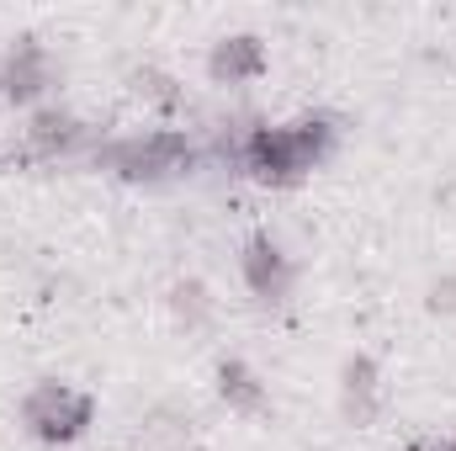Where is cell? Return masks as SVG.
I'll use <instances>...</instances> for the list:
<instances>
[{
    "label": "cell",
    "instance_id": "cell-1",
    "mask_svg": "<svg viewBox=\"0 0 456 451\" xmlns=\"http://www.w3.org/2000/svg\"><path fill=\"white\" fill-rule=\"evenodd\" d=\"M27 420H32L43 436H75V430L91 420V404L75 398L69 388H43V393L27 404Z\"/></svg>",
    "mask_w": 456,
    "mask_h": 451
},
{
    "label": "cell",
    "instance_id": "cell-2",
    "mask_svg": "<svg viewBox=\"0 0 456 451\" xmlns=\"http://www.w3.org/2000/svg\"><path fill=\"white\" fill-rule=\"evenodd\" d=\"M249 282H255L260 292H276V287H281V255H276L271 244H255V255H249Z\"/></svg>",
    "mask_w": 456,
    "mask_h": 451
},
{
    "label": "cell",
    "instance_id": "cell-3",
    "mask_svg": "<svg viewBox=\"0 0 456 451\" xmlns=\"http://www.w3.org/2000/svg\"><path fill=\"white\" fill-rule=\"evenodd\" d=\"M244 64H255V48H249V37H239V48H224V53H218V59H213V70H218V75H233V70H244Z\"/></svg>",
    "mask_w": 456,
    "mask_h": 451
},
{
    "label": "cell",
    "instance_id": "cell-4",
    "mask_svg": "<svg viewBox=\"0 0 456 451\" xmlns=\"http://www.w3.org/2000/svg\"><path fill=\"white\" fill-rule=\"evenodd\" d=\"M452 451H456V447H452Z\"/></svg>",
    "mask_w": 456,
    "mask_h": 451
}]
</instances>
